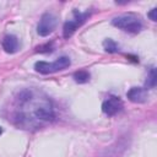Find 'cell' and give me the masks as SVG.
Here are the masks:
<instances>
[{
	"label": "cell",
	"instance_id": "1",
	"mask_svg": "<svg viewBox=\"0 0 157 157\" xmlns=\"http://www.w3.org/2000/svg\"><path fill=\"white\" fill-rule=\"evenodd\" d=\"M112 25L123 29V31H126V32H130V33H139L142 28V23H141V20L132 15V13H128V15H121V16H118V17H114L112 20Z\"/></svg>",
	"mask_w": 157,
	"mask_h": 157
},
{
	"label": "cell",
	"instance_id": "2",
	"mask_svg": "<svg viewBox=\"0 0 157 157\" xmlns=\"http://www.w3.org/2000/svg\"><path fill=\"white\" fill-rule=\"evenodd\" d=\"M70 64H71V61L67 56H60L53 63L37 61L34 64V69H36V71L47 75V74H53V72H56V71H61V70L69 67Z\"/></svg>",
	"mask_w": 157,
	"mask_h": 157
},
{
	"label": "cell",
	"instance_id": "3",
	"mask_svg": "<svg viewBox=\"0 0 157 157\" xmlns=\"http://www.w3.org/2000/svg\"><path fill=\"white\" fill-rule=\"evenodd\" d=\"M90 16V12H80V11H74L72 12V18L67 20L64 23V28H63V34L65 38L71 37L75 31L87 20V17Z\"/></svg>",
	"mask_w": 157,
	"mask_h": 157
},
{
	"label": "cell",
	"instance_id": "4",
	"mask_svg": "<svg viewBox=\"0 0 157 157\" xmlns=\"http://www.w3.org/2000/svg\"><path fill=\"white\" fill-rule=\"evenodd\" d=\"M56 27V17L53 15V13H43L39 22H38V26H37V32L39 36L42 37H45V36H49Z\"/></svg>",
	"mask_w": 157,
	"mask_h": 157
},
{
	"label": "cell",
	"instance_id": "5",
	"mask_svg": "<svg viewBox=\"0 0 157 157\" xmlns=\"http://www.w3.org/2000/svg\"><path fill=\"white\" fill-rule=\"evenodd\" d=\"M123 108V102L119 97L117 96H109L102 104V110L104 114L112 117L115 115L117 113H119Z\"/></svg>",
	"mask_w": 157,
	"mask_h": 157
},
{
	"label": "cell",
	"instance_id": "6",
	"mask_svg": "<svg viewBox=\"0 0 157 157\" xmlns=\"http://www.w3.org/2000/svg\"><path fill=\"white\" fill-rule=\"evenodd\" d=\"M126 97L129 98V101L134 103H144L147 101L148 92L146 88H142V87H132L128 91Z\"/></svg>",
	"mask_w": 157,
	"mask_h": 157
},
{
	"label": "cell",
	"instance_id": "7",
	"mask_svg": "<svg viewBox=\"0 0 157 157\" xmlns=\"http://www.w3.org/2000/svg\"><path fill=\"white\" fill-rule=\"evenodd\" d=\"M2 48L6 53L9 54H13L18 50L20 48V43H18V39L16 36L13 34H7L2 39Z\"/></svg>",
	"mask_w": 157,
	"mask_h": 157
},
{
	"label": "cell",
	"instance_id": "8",
	"mask_svg": "<svg viewBox=\"0 0 157 157\" xmlns=\"http://www.w3.org/2000/svg\"><path fill=\"white\" fill-rule=\"evenodd\" d=\"M74 78L77 83H86L90 80V72L86 70H80L74 74Z\"/></svg>",
	"mask_w": 157,
	"mask_h": 157
},
{
	"label": "cell",
	"instance_id": "9",
	"mask_svg": "<svg viewBox=\"0 0 157 157\" xmlns=\"http://www.w3.org/2000/svg\"><path fill=\"white\" fill-rule=\"evenodd\" d=\"M103 47H104V50L108 52V53H117V52H119V45L113 39H110V38H108V39H105L103 42Z\"/></svg>",
	"mask_w": 157,
	"mask_h": 157
},
{
	"label": "cell",
	"instance_id": "10",
	"mask_svg": "<svg viewBox=\"0 0 157 157\" xmlns=\"http://www.w3.org/2000/svg\"><path fill=\"white\" fill-rule=\"evenodd\" d=\"M156 85V70L152 67L150 70V74L147 76V80H146V86L147 87H155Z\"/></svg>",
	"mask_w": 157,
	"mask_h": 157
},
{
	"label": "cell",
	"instance_id": "11",
	"mask_svg": "<svg viewBox=\"0 0 157 157\" xmlns=\"http://www.w3.org/2000/svg\"><path fill=\"white\" fill-rule=\"evenodd\" d=\"M156 13H157V9H152V10L148 12V17H150L152 21H157V16H156Z\"/></svg>",
	"mask_w": 157,
	"mask_h": 157
},
{
	"label": "cell",
	"instance_id": "12",
	"mask_svg": "<svg viewBox=\"0 0 157 157\" xmlns=\"http://www.w3.org/2000/svg\"><path fill=\"white\" fill-rule=\"evenodd\" d=\"M2 134V129H1V126H0V135Z\"/></svg>",
	"mask_w": 157,
	"mask_h": 157
}]
</instances>
